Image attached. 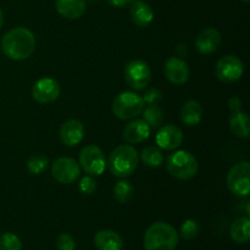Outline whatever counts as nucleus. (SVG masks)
Wrapping results in <instances>:
<instances>
[{
	"label": "nucleus",
	"mask_w": 250,
	"mask_h": 250,
	"mask_svg": "<svg viewBox=\"0 0 250 250\" xmlns=\"http://www.w3.org/2000/svg\"><path fill=\"white\" fill-rule=\"evenodd\" d=\"M2 53L9 59L22 61L28 59L36 49V38L29 29L24 27L12 28L2 37Z\"/></svg>",
	"instance_id": "f257e3e1"
},
{
	"label": "nucleus",
	"mask_w": 250,
	"mask_h": 250,
	"mask_svg": "<svg viewBox=\"0 0 250 250\" xmlns=\"http://www.w3.org/2000/svg\"><path fill=\"white\" fill-rule=\"evenodd\" d=\"M180 237L173 226L166 222L150 225L144 234L146 250H175Z\"/></svg>",
	"instance_id": "f03ea898"
},
{
	"label": "nucleus",
	"mask_w": 250,
	"mask_h": 250,
	"mask_svg": "<svg viewBox=\"0 0 250 250\" xmlns=\"http://www.w3.org/2000/svg\"><path fill=\"white\" fill-rule=\"evenodd\" d=\"M138 161V151L132 146L124 144L111 151L106 165L115 177L126 178L136 171Z\"/></svg>",
	"instance_id": "7ed1b4c3"
},
{
	"label": "nucleus",
	"mask_w": 250,
	"mask_h": 250,
	"mask_svg": "<svg viewBox=\"0 0 250 250\" xmlns=\"http://www.w3.org/2000/svg\"><path fill=\"white\" fill-rule=\"evenodd\" d=\"M166 168L168 173L177 180L188 181L198 172V163L195 156L187 150H178L168 155Z\"/></svg>",
	"instance_id": "20e7f679"
},
{
	"label": "nucleus",
	"mask_w": 250,
	"mask_h": 250,
	"mask_svg": "<svg viewBox=\"0 0 250 250\" xmlns=\"http://www.w3.org/2000/svg\"><path fill=\"white\" fill-rule=\"evenodd\" d=\"M144 100L139 94L133 92H122L115 97L111 109L115 116L120 120H132L143 112Z\"/></svg>",
	"instance_id": "39448f33"
},
{
	"label": "nucleus",
	"mask_w": 250,
	"mask_h": 250,
	"mask_svg": "<svg viewBox=\"0 0 250 250\" xmlns=\"http://www.w3.org/2000/svg\"><path fill=\"white\" fill-rule=\"evenodd\" d=\"M227 187L238 197H248L250 193V164L248 161L236 164L229 171Z\"/></svg>",
	"instance_id": "423d86ee"
},
{
	"label": "nucleus",
	"mask_w": 250,
	"mask_h": 250,
	"mask_svg": "<svg viewBox=\"0 0 250 250\" xmlns=\"http://www.w3.org/2000/svg\"><path fill=\"white\" fill-rule=\"evenodd\" d=\"M125 80L133 90H143L151 81V71L143 60H132L125 68Z\"/></svg>",
	"instance_id": "0eeeda50"
},
{
	"label": "nucleus",
	"mask_w": 250,
	"mask_h": 250,
	"mask_svg": "<svg viewBox=\"0 0 250 250\" xmlns=\"http://www.w3.org/2000/svg\"><path fill=\"white\" fill-rule=\"evenodd\" d=\"M80 165L89 176H100L106 168L104 151L97 146H87L80 153Z\"/></svg>",
	"instance_id": "6e6552de"
},
{
	"label": "nucleus",
	"mask_w": 250,
	"mask_h": 250,
	"mask_svg": "<svg viewBox=\"0 0 250 250\" xmlns=\"http://www.w3.org/2000/svg\"><path fill=\"white\" fill-rule=\"evenodd\" d=\"M51 175L61 185H71L77 181L81 175V166L75 159L63 156L56 159L51 166Z\"/></svg>",
	"instance_id": "1a4fd4ad"
},
{
	"label": "nucleus",
	"mask_w": 250,
	"mask_h": 250,
	"mask_svg": "<svg viewBox=\"0 0 250 250\" xmlns=\"http://www.w3.org/2000/svg\"><path fill=\"white\" fill-rule=\"evenodd\" d=\"M244 72L243 62L234 55H225L216 63V77L224 83L237 82Z\"/></svg>",
	"instance_id": "9d476101"
},
{
	"label": "nucleus",
	"mask_w": 250,
	"mask_h": 250,
	"mask_svg": "<svg viewBox=\"0 0 250 250\" xmlns=\"http://www.w3.org/2000/svg\"><path fill=\"white\" fill-rule=\"evenodd\" d=\"M59 95H60V84L54 78H41L32 87V97L39 104L54 103Z\"/></svg>",
	"instance_id": "9b49d317"
},
{
	"label": "nucleus",
	"mask_w": 250,
	"mask_h": 250,
	"mask_svg": "<svg viewBox=\"0 0 250 250\" xmlns=\"http://www.w3.org/2000/svg\"><path fill=\"white\" fill-rule=\"evenodd\" d=\"M165 76L172 84H185L189 78L188 63L182 59L172 56L165 62Z\"/></svg>",
	"instance_id": "f8f14e48"
},
{
	"label": "nucleus",
	"mask_w": 250,
	"mask_h": 250,
	"mask_svg": "<svg viewBox=\"0 0 250 250\" xmlns=\"http://www.w3.org/2000/svg\"><path fill=\"white\" fill-rule=\"evenodd\" d=\"M156 144L164 150H173L183 142V132L173 125H166L159 129L156 134Z\"/></svg>",
	"instance_id": "ddd939ff"
},
{
	"label": "nucleus",
	"mask_w": 250,
	"mask_h": 250,
	"mask_svg": "<svg viewBox=\"0 0 250 250\" xmlns=\"http://www.w3.org/2000/svg\"><path fill=\"white\" fill-rule=\"evenodd\" d=\"M84 127L80 120L70 119L60 127V139L65 146H75L83 141Z\"/></svg>",
	"instance_id": "4468645a"
},
{
	"label": "nucleus",
	"mask_w": 250,
	"mask_h": 250,
	"mask_svg": "<svg viewBox=\"0 0 250 250\" xmlns=\"http://www.w3.org/2000/svg\"><path fill=\"white\" fill-rule=\"evenodd\" d=\"M221 42V33L216 28H207L198 36L195 49L202 55H210L219 49Z\"/></svg>",
	"instance_id": "2eb2a0df"
},
{
	"label": "nucleus",
	"mask_w": 250,
	"mask_h": 250,
	"mask_svg": "<svg viewBox=\"0 0 250 250\" xmlns=\"http://www.w3.org/2000/svg\"><path fill=\"white\" fill-rule=\"evenodd\" d=\"M150 126L144 120H133L124 128V138L129 144H138L150 136Z\"/></svg>",
	"instance_id": "dca6fc26"
},
{
	"label": "nucleus",
	"mask_w": 250,
	"mask_h": 250,
	"mask_svg": "<svg viewBox=\"0 0 250 250\" xmlns=\"http://www.w3.org/2000/svg\"><path fill=\"white\" fill-rule=\"evenodd\" d=\"M56 11L67 20H77L84 15L85 0H56Z\"/></svg>",
	"instance_id": "f3484780"
},
{
	"label": "nucleus",
	"mask_w": 250,
	"mask_h": 250,
	"mask_svg": "<svg viewBox=\"0 0 250 250\" xmlns=\"http://www.w3.org/2000/svg\"><path fill=\"white\" fill-rule=\"evenodd\" d=\"M94 244L98 250H122L124 241L117 232L102 229L94 236Z\"/></svg>",
	"instance_id": "a211bd4d"
},
{
	"label": "nucleus",
	"mask_w": 250,
	"mask_h": 250,
	"mask_svg": "<svg viewBox=\"0 0 250 250\" xmlns=\"http://www.w3.org/2000/svg\"><path fill=\"white\" fill-rule=\"evenodd\" d=\"M129 14L134 24L138 27H146L153 22L154 11L146 2L142 0H136L131 2Z\"/></svg>",
	"instance_id": "6ab92c4d"
},
{
	"label": "nucleus",
	"mask_w": 250,
	"mask_h": 250,
	"mask_svg": "<svg viewBox=\"0 0 250 250\" xmlns=\"http://www.w3.org/2000/svg\"><path fill=\"white\" fill-rule=\"evenodd\" d=\"M229 125L232 133H233L236 137H238V138L246 139L249 137L250 121L247 112L242 111V110L231 112L229 119Z\"/></svg>",
	"instance_id": "aec40b11"
},
{
	"label": "nucleus",
	"mask_w": 250,
	"mask_h": 250,
	"mask_svg": "<svg viewBox=\"0 0 250 250\" xmlns=\"http://www.w3.org/2000/svg\"><path fill=\"white\" fill-rule=\"evenodd\" d=\"M181 120L187 126H197L203 119V106L198 100H187L180 112Z\"/></svg>",
	"instance_id": "412c9836"
},
{
	"label": "nucleus",
	"mask_w": 250,
	"mask_h": 250,
	"mask_svg": "<svg viewBox=\"0 0 250 250\" xmlns=\"http://www.w3.org/2000/svg\"><path fill=\"white\" fill-rule=\"evenodd\" d=\"M229 236L236 243H247L250 239V220L249 217H239L234 220L229 229Z\"/></svg>",
	"instance_id": "4be33fe9"
},
{
	"label": "nucleus",
	"mask_w": 250,
	"mask_h": 250,
	"mask_svg": "<svg viewBox=\"0 0 250 250\" xmlns=\"http://www.w3.org/2000/svg\"><path fill=\"white\" fill-rule=\"evenodd\" d=\"M141 160L142 163L146 166H148V167L156 168L159 167V166H161V164H163L164 161V156L163 153H161L156 146H146V148L142 150Z\"/></svg>",
	"instance_id": "5701e85b"
},
{
	"label": "nucleus",
	"mask_w": 250,
	"mask_h": 250,
	"mask_svg": "<svg viewBox=\"0 0 250 250\" xmlns=\"http://www.w3.org/2000/svg\"><path fill=\"white\" fill-rule=\"evenodd\" d=\"M134 194V189H133V186L126 181L125 178H121V181L115 185L114 187V197L115 199L117 200L119 203L121 204H126L128 203L129 200L133 198Z\"/></svg>",
	"instance_id": "b1692460"
},
{
	"label": "nucleus",
	"mask_w": 250,
	"mask_h": 250,
	"mask_svg": "<svg viewBox=\"0 0 250 250\" xmlns=\"http://www.w3.org/2000/svg\"><path fill=\"white\" fill-rule=\"evenodd\" d=\"M144 121L150 126V128H158L164 120L163 110L158 106V105H149L146 110H144Z\"/></svg>",
	"instance_id": "393cba45"
},
{
	"label": "nucleus",
	"mask_w": 250,
	"mask_h": 250,
	"mask_svg": "<svg viewBox=\"0 0 250 250\" xmlns=\"http://www.w3.org/2000/svg\"><path fill=\"white\" fill-rule=\"evenodd\" d=\"M0 250H22V242L12 232L0 234Z\"/></svg>",
	"instance_id": "a878e982"
},
{
	"label": "nucleus",
	"mask_w": 250,
	"mask_h": 250,
	"mask_svg": "<svg viewBox=\"0 0 250 250\" xmlns=\"http://www.w3.org/2000/svg\"><path fill=\"white\" fill-rule=\"evenodd\" d=\"M200 233V225L198 221L193 219H187L181 226V237L186 241L194 239L195 237L199 236Z\"/></svg>",
	"instance_id": "bb28decb"
},
{
	"label": "nucleus",
	"mask_w": 250,
	"mask_h": 250,
	"mask_svg": "<svg viewBox=\"0 0 250 250\" xmlns=\"http://www.w3.org/2000/svg\"><path fill=\"white\" fill-rule=\"evenodd\" d=\"M49 160L44 155H34L27 163V168L32 175H41L48 167Z\"/></svg>",
	"instance_id": "cd10ccee"
},
{
	"label": "nucleus",
	"mask_w": 250,
	"mask_h": 250,
	"mask_svg": "<svg viewBox=\"0 0 250 250\" xmlns=\"http://www.w3.org/2000/svg\"><path fill=\"white\" fill-rule=\"evenodd\" d=\"M56 249L58 250H75L76 249V242L71 234L63 233L59 234L56 238Z\"/></svg>",
	"instance_id": "c85d7f7f"
},
{
	"label": "nucleus",
	"mask_w": 250,
	"mask_h": 250,
	"mask_svg": "<svg viewBox=\"0 0 250 250\" xmlns=\"http://www.w3.org/2000/svg\"><path fill=\"white\" fill-rule=\"evenodd\" d=\"M80 190L82 194L84 195H92L97 189V181L92 177V176H85L80 181Z\"/></svg>",
	"instance_id": "c756f323"
},
{
	"label": "nucleus",
	"mask_w": 250,
	"mask_h": 250,
	"mask_svg": "<svg viewBox=\"0 0 250 250\" xmlns=\"http://www.w3.org/2000/svg\"><path fill=\"white\" fill-rule=\"evenodd\" d=\"M143 98L144 104L148 105H156L161 100V93L160 90L156 89V88H151V89L146 90V94Z\"/></svg>",
	"instance_id": "7c9ffc66"
},
{
	"label": "nucleus",
	"mask_w": 250,
	"mask_h": 250,
	"mask_svg": "<svg viewBox=\"0 0 250 250\" xmlns=\"http://www.w3.org/2000/svg\"><path fill=\"white\" fill-rule=\"evenodd\" d=\"M242 107V102L238 99V98L233 97L231 99H229V109L231 112L234 111H239Z\"/></svg>",
	"instance_id": "2f4dec72"
},
{
	"label": "nucleus",
	"mask_w": 250,
	"mask_h": 250,
	"mask_svg": "<svg viewBox=\"0 0 250 250\" xmlns=\"http://www.w3.org/2000/svg\"><path fill=\"white\" fill-rule=\"evenodd\" d=\"M106 1L114 7H126L131 5L133 0H106Z\"/></svg>",
	"instance_id": "473e14b6"
},
{
	"label": "nucleus",
	"mask_w": 250,
	"mask_h": 250,
	"mask_svg": "<svg viewBox=\"0 0 250 250\" xmlns=\"http://www.w3.org/2000/svg\"><path fill=\"white\" fill-rule=\"evenodd\" d=\"M182 50H183L182 56L186 55V54H187V46H186V44H180V45L177 46V53L178 54H180Z\"/></svg>",
	"instance_id": "72a5a7b5"
},
{
	"label": "nucleus",
	"mask_w": 250,
	"mask_h": 250,
	"mask_svg": "<svg viewBox=\"0 0 250 250\" xmlns=\"http://www.w3.org/2000/svg\"><path fill=\"white\" fill-rule=\"evenodd\" d=\"M2 23H4V14H2L1 9H0V28L2 27Z\"/></svg>",
	"instance_id": "f704fd0d"
},
{
	"label": "nucleus",
	"mask_w": 250,
	"mask_h": 250,
	"mask_svg": "<svg viewBox=\"0 0 250 250\" xmlns=\"http://www.w3.org/2000/svg\"><path fill=\"white\" fill-rule=\"evenodd\" d=\"M85 1H89V2H94V1H97V0H85Z\"/></svg>",
	"instance_id": "c9c22d12"
},
{
	"label": "nucleus",
	"mask_w": 250,
	"mask_h": 250,
	"mask_svg": "<svg viewBox=\"0 0 250 250\" xmlns=\"http://www.w3.org/2000/svg\"><path fill=\"white\" fill-rule=\"evenodd\" d=\"M242 1H243V2H249L250 0H242Z\"/></svg>",
	"instance_id": "e433bc0d"
},
{
	"label": "nucleus",
	"mask_w": 250,
	"mask_h": 250,
	"mask_svg": "<svg viewBox=\"0 0 250 250\" xmlns=\"http://www.w3.org/2000/svg\"><path fill=\"white\" fill-rule=\"evenodd\" d=\"M142 1H144V0H142Z\"/></svg>",
	"instance_id": "4c0bfd02"
}]
</instances>
